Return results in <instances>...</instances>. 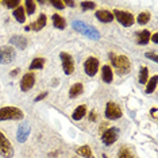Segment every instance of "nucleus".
I'll return each instance as SVG.
<instances>
[{
  "instance_id": "f257e3e1",
  "label": "nucleus",
  "mask_w": 158,
  "mask_h": 158,
  "mask_svg": "<svg viewBox=\"0 0 158 158\" xmlns=\"http://www.w3.org/2000/svg\"><path fill=\"white\" fill-rule=\"evenodd\" d=\"M24 118L23 111H20L16 107L8 106V107H3L0 108V122L3 120H20Z\"/></svg>"
},
{
  "instance_id": "f03ea898",
  "label": "nucleus",
  "mask_w": 158,
  "mask_h": 158,
  "mask_svg": "<svg viewBox=\"0 0 158 158\" xmlns=\"http://www.w3.org/2000/svg\"><path fill=\"white\" fill-rule=\"evenodd\" d=\"M110 58H111L112 65L116 68L118 73L126 74L130 72V60L126 56H115L112 53V54H110Z\"/></svg>"
},
{
  "instance_id": "7ed1b4c3",
  "label": "nucleus",
  "mask_w": 158,
  "mask_h": 158,
  "mask_svg": "<svg viewBox=\"0 0 158 158\" xmlns=\"http://www.w3.org/2000/svg\"><path fill=\"white\" fill-rule=\"evenodd\" d=\"M73 28L77 31H80V33L88 35L89 38H93V39H99L100 38V34L98 33V30L96 28H93L91 26H87L85 23L82 22H78V20H76V22H73Z\"/></svg>"
},
{
  "instance_id": "20e7f679",
  "label": "nucleus",
  "mask_w": 158,
  "mask_h": 158,
  "mask_svg": "<svg viewBox=\"0 0 158 158\" xmlns=\"http://www.w3.org/2000/svg\"><path fill=\"white\" fill-rule=\"evenodd\" d=\"M112 15L116 18V20L119 22L122 26L124 27H131L132 24L135 23V19L134 16L131 15L130 12H126V11H120V10H115Z\"/></svg>"
},
{
  "instance_id": "39448f33",
  "label": "nucleus",
  "mask_w": 158,
  "mask_h": 158,
  "mask_svg": "<svg viewBox=\"0 0 158 158\" xmlns=\"http://www.w3.org/2000/svg\"><path fill=\"white\" fill-rule=\"evenodd\" d=\"M0 156L4 158H12L14 156V147L11 142L6 138L2 131H0Z\"/></svg>"
},
{
  "instance_id": "423d86ee",
  "label": "nucleus",
  "mask_w": 158,
  "mask_h": 158,
  "mask_svg": "<svg viewBox=\"0 0 158 158\" xmlns=\"http://www.w3.org/2000/svg\"><path fill=\"white\" fill-rule=\"evenodd\" d=\"M106 118H108L110 120H118L122 118V110L116 103L110 102L106 107Z\"/></svg>"
},
{
  "instance_id": "0eeeda50",
  "label": "nucleus",
  "mask_w": 158,
  "mask_h": 158,
  "mask_svg": "<svg viewBox=\"0 0 158 158\" xmlns=\"http://www.w3.org/2000/svg\"><path fill=\"white\" fill-rule=\"evenodd\" d=\"M60 58L62 61V68H64V72H65V74H72L74 72V61L72 58L70 54H68V53L62 52L60 54Z\"/></svg>"
},
{
  "instance_id": "6e6552de",
  "label": "nucleus",
  "mask_w": 158,
  "mask_h": 158,
  "mask_svg": "<svg viewBox=\"0 0 158 158\" xmlns=\"http://www.w3.org/2000/svg\"><path fill=\"white\" fill-rule=\"evenodd\" d=\"M118 135H119V130H118L116 127H111V128H108V130H106L103 132L102 141H103L104 145L110 146V145H112V143L116 142Z\"/></svg>"
},
{
  "instance_id": "1a4fd4ad",
  "label": "nucleus",
  "mask_w": 158,
  "mask_h": 158,
  "mask_svg": "<svg viewBox=\"0 0 158 158\" xmlns=\"http://www.w3.org/2000/svg\"><path fill=\"white\" fill-rule=\"evenodd\" d=\"M84 69L89 77H93L99 70V60L95 58V57H89L84 64Z\"/></svg>"
},
{
  "instance_id": "9d476101",
  "label": "nucleus",
  "mask_w": 158,
  "mask_h": 158,
  "mask_svg": "<svg viewBox=\"0 0 158 158\" xmlns=\"http://www.w3.org/2000/svg\"><path fill=\"white\" fill-rule=\"evenodd\" d=\"M34 84H35V76L33 73H26L22 77V81H20V89L23 92H27L34 87Z\"/></svg>"
},
{
  "instance_id": "9b49d317",
  "label": "nucleus",
  "mask_w": 158,
  "mask_h": 158,
  "mask_svg": "<svg viewBox=\"0 0 158 158\" xmlns=\"http://www.w3.org/2000/svg\"><path fill=\"white\" fill-rule=\"evenodd\" d=\"M14 58H15V50L12 48H8V46L0 48V60H2V64L11 62Z\"/></svg>"
},
{
  "instance_id": "f8f14e48",
  "label": "nucleus",
  "mask_w": 158,
  "mask_h": 158,
  "mask_svg": "<svg viewBox=\"0 0 158 158\" xmlns=\"http://www.w3.org/2000/svg\"><path fill=\"white\" fill-rule=\"evenodd\" d=\"M46 26V15H44V14H41V15L38 16V19L35 20L34 23L28 24V26H26L24 28H26V31H30V30H34V31H41L42 28H44Z\"/></svg>"
},
{
  "instance_id": "ddd939ff",
  "label": "nucleus",
  "mask_w": 158,
  "mask_h": 158,
  "mask_svg": "<svg viewBox=\"0 0 158 158\" xmlns=\"http://www.w3.org/2000/svg\"><path fill=\"white\" fill-rule=\"evenodd\" d=\"M28 135H30V126L27 124H22L19 128H18V132H16V138L20 143H24L27 141Z\"/></svg>"
},
{
  "instance_id": "4468645a",
  "label": "nucleus",
  "mask_w": 158,
  "mask_h": 158,
  "mask_svg": "<svg viewBox=\"0 0 158 158\" xmlns=\"http://www.w3.org/2000/svg\"><path fill=\"white\" fill-rule=\"evenodd\" d=\"M96 18L103 23H111L114 20L112 12H110L108 10H100V11H96Z\"/></svg>"
},
{
  "instance_id": "2eb2a0df",
  "label": "nucleus",
  "mask_w": 158,
  "mask_h": 158,
  "mask_svg": "<svg viewBox=\"0 0 158 158\" xmlns=\"http://www.w3.org/2000/svg\"><path fill=\"white\" fill-rule=\"evenodd\" d=\"M102 78L104 82H112L114 80V73H112V69H111V66L108 65H104L102 68Z\"/></svg>"
},
{
  "instance_id": "dca6fc26",
  "label": "nucleus",
  "mask_w": 158,
  "mask_h": 158,
  "mask_svg": "<svg viewBox=\"0 0 158 158\" xmlns=\"http://www.w3.org/2000/svg\"><path fill=\"white\" fill-rule=\"evenodd\" d=\"M11 44L14 46H16V48H19L20 50H23V49H26V46H27V39L22 37V35H15V37H12L11 38Z\"/></svg>"
},
{
  "instance_id": "f3484780",
  "label": "nucleus",
  "mask_w": 158,
  "mask_h": 158,
  "mask_svg": "<svg viewBox=\"0 0 158 158\" xmlns=\"http://www.w3.org/2000/svg\"><path fill=\"white\" fill-rule=\"evenodd\" d=\"M136 38H138V44L139 45H147L152 38V33L149 30H142L136 34Z\"/></svg>"
},
{
  "instance_id": "a211bd4d",
  "label": "nucleus",
  "mask_w": 158,
  "mask_h": 158,
  "mask_svg": "<svg viewBox=\"0 0 158 158\" xmlns=\"http://www.w3.org/2000/svg\"><path fill=\"white\" fill-rule=\"evenodd\" d=\"M84 88H82V84L81 82H76V84L72 85V88L69 89V98L70 99H74V98H78V96L82 93Z\"/></svg>"
},
{
  "instance_id": "6ab92c4d",
  "label": "nucleus",
  "mask_w": 158,
  "mask_h": 158,
  "mask_svg": "<svg viewBox=\"0 0 158 158\" xmlns=\"http://www.w3.org/2000/svg\"><path fill=\"white\" fill-rule=\"evenodd\" d=\"M87 115V106H84V104H81V106H78L76 110H74L73 115H72V118H73V120H81L82 118Z\"/></svg>"
},
{
  "instance_id": "aec40b11",
  "label": "nucleus",
  "mask_w": 158,
  "mask_h": 158,
  "mask_svg": "<svg viewBox=\"0 0 158 158\" xmlns=\"http://www.w3.org/2000/svg\"><path fill=\"white\" fill-rule=\"evenodd\" d=\"M53 24H54L56 28H60V30H62V28L66 27L65 19H64L61 15H58V14H54V15H53Z\"/></svg>"
},
{
  "instance_id": "412c9836",
  "label": "nucleus",
  "mask_w": 158,
  "mask_h": 158,
  "mask_svg": "<svg viewBox=\"0 0 158 158\" xmlns=\"http://www.w3.org/2000/svg\"><path fill=\"white\" fill-rule=\"evenodd\" d=\"M77 154L84 158H93V154H92V150L91 147H89L88 145H84V146H80L77 149Z\"/></svg>"
},
{
  "instance_id": "4be33fe9",
  "label": "nucleus",
  "mask_w": 158,
  "mask_h": 158,
  "mask_svg": "<svg viewBox=\"0 0 158 158\" xmlns=\"http://www.w3.org/2000/svg\"><path fill=\"white\" fill-rule=\"evenodd\" d=\"M14 16H15V19L19 23H23L24 20H26V16H24V8H23V7L19 6L18 8L14 10Z\"/></svg>"
},
{
  "instance_id": "5701e85b",
  "label": "nucleus",
  "mask_w": 158,
  "mask_h": 158,
  "mask_svg": "<svg viewBox=\"0 0 158 158\" xmlns=\"http://www.w3.org/2000/svg\"><path fill=\"white\" fill-rule=\"evenodd\" d=\"M45 66V58H41V57H38V58H34L33 62L30 64V69H42V68Z\"/></svg>"
},
{
  "instance_id": "b1692460",
  "label": "nucleus",
  "mask_w": 158,
  "mask_h": 158,
  "mask_svg": "<svg viewBox=\"0 0 158 158\" xmlns=\"http://www.w3.org/2000/svg\"><path fill=\"white\" fill-rule=\"evenodd\" d=\"M147 80H149V69L146 66H142L141 73H139V82L141 84H146Z\"/></svg>"
},
{
  "instance_id": "393cba45",
  "label": "nucleus",
  "mask_w": 158,
  "mask_h": 158,
  "mask_svg": "<svg viewBox=\"0 0 158 158\" xmlns=\"http://www.w3.org/2000/svg\"><path fill=\"white\" fill-rule=\"evenodd\" d=\"M146 93H152L154 89H156V85H157V76H153L150 80H147L146 82Z\"/></svg>"
},
{
  "instance_id": "a878e982",
  "label": "nucleus",
  "mask_w": 158,
  "mask_h": 158,
  "mask_svg": "<svg viewBox=\"0 0 158 158\" xmlns=\"http://www.w3.org/2000/svg\"><path fill=\"white\" fill-rule=\"evenodd\" d=\"M119 158H135V156L132 154V152L127 147H122L119 150Z\"/></svg>"
},
{
  "instance_id": "bb28decb",
  "label": "nucleus",
  "mask_w": 158,
  "mask_h": 158,
  "mask_svg": "<svg viewBox=\"0 0 158 158\" xmlns=\"http://www.w3.org/2000/svg\"><path fill=\"white\" fill-rule=\"evenodd\" d=\"M149 20H150V14L149 12H142V14L138 15L136 22H138V24H146Z\"/></svg>"
},
{
  "instance_id": "cd10ccee",
  "label": "nucleus",
  "mask_w": 158,
  "mask_h": 158,
  "mask_svg": "<svg viewBox=\"0 0 158 158\" xmlns=\"http://www.w3.org/2000/svg\"><path fill=\"white\" fill-rule=\"evenodd\" d=\"M24 6H26V11H27L28 15H33L35 12V2L34 0H26Z\"/></svg>"
},
{
  "instance_id": "c85d7f7f",
  "label": "nucleus",
  "mask_w": 158,
  "mask_h": 158,
  "mask_svg": "<svg viewBox=\"0 0 158 158\" xmlns=\"http://www.w3.org/2000/svg\"><path fill=\"white\" fill-rule=\"evenodd\" d=\"M81 8L84 10V11L95 10L96 8V3H93V2H81Z\"/></svg>"
},
{
  "instance_id": "c756f323",
  "label": "nucleus",
  "mask_w": 158,
  "mask_h": 158,
  "mask_svg": "<svg viewBox=\"0 0 158 158\" xmlns=\"http://www.w3.org/2000/svg\"><path fill=\"white\" fill-rule=\"evenodd\" d=\"M4 4L8 7V8H18L19 7V0H7V2H4Z\"/></svg>"
},
{
  "instance_id": "7c9ffc66",
  "label": "nucleus",
  "mask_w": 158,
  "mask_h": 158,
  "mask_svg": "<svg viewBox=\"0 0 158 158\" xmlns=\"http://www.w3.org/2000/svg\"><path fill=\"white\" fill-rule=\"evenodd\" d=\"M52 6H54L57 10H62L64 7H65L64 2H57V0H53V2H52Z\"/></svg>"
},
{
  "instance_id": "2f4dec72",
  "label": "nucleus",
  "mask_w": 158,
  "mask_h": 158,
  "mask_svg": "<svg viewBox=\"0 0 158 158\" xmlns=\"http://www.w3.org/2000/svg\"><path fill=\"white\" fill-rule=\"evenodd\" d=\"M146 57H147V58H150V60H153V61H156V62H157V61H158V57H157V54H156V53H146Z\"/></svg>"
},
{
  "instance_id": "473e14b6",
  "label": "nucleus",
  "mask_w": 158,
  "mask_h": 158,
  "mask_svg": "<svg viewBox=\"0 0 158 158\" xmlns=\"http://www.w3.org/2000/svg\"><path fill=\"white\" fill-rule=\"evenodd\" d=\"M96 119H98V114H96V111H91V114H89V120L95 122Z\"/></svg>"
},
{
  "instance_id": "72a5a7b5",
  "label": "nucleus",
  "mask_w": 158,
  "mask_h": 158,
  "mask_svg": "<svg viewBox=\"0 0 158 158\" xmlns=\"http://www.w3.org/2000/svg\"><path fill=\"white\" fill-rule=\"evenodd\" d=\"M46 96H48V92H44V93H41V95H39V96H37V98H35V102H39V100L45 99Z\"/></svg>"
},
{
  "instance_id": "f704fd0d",
  "label": "nucleus",
  "mask_w": 158,
  "mask_h": 158,
  "mask_svg": "<svg viewBox=\"0 0 158 158\" xmlns=\"http://www.w3.org/2000/svg\"><path fill=\"white\" fill-rule=\"evenodd\" d=\"M64 4H66V6H69V7H74V6H76V3H74V2H70V0H68V2H64Z\"/></svg>"
},
{
  "instance_id": "c9c22d12",
  "label": "nucleus",
  "mask_w": 158,
  "mask_h": 158,
  "mask_svg": "<svg viewBox=\"0 0 158 158\" xmlns=\"http://www.w3.org/2000/svg\"><path fill=\"white\" fill-rule=\"evenodd\" d=\"M18 73H19V69H14V70L11 72V77H16Z\"/></svg>"
},
{
  "instance_id": "e433bc0d",
  "label": "nucleus",
  "mask_w": 158,
  "mask_h": 158,
  "mask_svg": "<svg viewBox=\"0 0 158 158\" xmlns=\"http://www.w3.org/2000/svg\"><path fill=\"white\" fill-rule=\"evenodd\" d=\"M152 41L154 42V44H158V34H154L152 37Z\"/></svg>"
},
{
  "instance_id": "4c0bfd02",
  "label": "nucleus",
  "mask_w": 158,
  "mask_h": 158,
  "mask_svg": "<svg viewBox=\"0 0 158 158\" xmlns=\"http://www.w3.org/2000/svg\"><path fill=\"white\" fill-rule=\"evenodd\" d=\"M152 114H153V116L156 118V114H157V108H153V110H152Z\"/></svg>"
}]
</instances>
